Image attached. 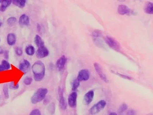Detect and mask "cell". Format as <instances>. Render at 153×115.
Wrapping results in <instances>:
<instances>
[{
	"label": "cell",
	"mask_w": 153,
	"mask_h": 115,
	"mask_svg": "<svg viewBox=\"0 0 153 115\" xmlns=\"http://www.w3.org/2000/svg\"><path fill=\"white\" fill-rule=\"evenodd\" d=\"M32 71L35 81L40 82L43 79L45 76V65L41 61H36L32 65Z\"/></svg>",
	"instance_id": "obj_1"
},
{
	"label": "cell",
	"mask_w": 153,
	"mask_h": 115,
	"mask_svg": "<svg viewBox=\"0 0 153 115\" xmlns=\"http://www.w3.org/2000/svg\"><path fill=\"white\" fill-rule=\"evenodd\" d=\"M48 90L47 88H39L32 97L31 99L32 103L35 105L41 102L45 99Z\"/></svg>",
	"instance_id": "obj_2"
},
{
	"label": "cell",
	"mask_w": 153,
	"mask_h": 115,
	"mask_svg": "<svg viewBox=\"0 0 153 115\" xmlns=\"http://www.w3.org/2000/svg\"><path fill=\"white\" fill-rule=\"evenodd\" d=\"M106 103L104 100H101L95 104L89 110V112L91 114L94 115L102 111L105 108Z\"/></svg>",
	"instance_id": "obj_3"
},
{
	"label": "cell",
	"mask_w": 153,
	"mask_h": 115,
	"mask_svg": "<svg viewBox=\"0 0 153 115\" xmlns=\"http://www.w3.org/2000/svg\"><path fill=\"white\" fill-rule=\"evenodd\" d=\"M105 41L110 48L112 49L119 51L120 50L121 47L119 43L116 40L110 37H106L105 38Z\"/></svg>",
	"instance_id": "obj_4"
},
{
	"label": "cell",
	"mask_w": 153,
	"mask_h": 115,
	"mask_svg": "<svg viewBox=\"0 0 153 115\" xmlns=\"http://www.w3.org/2000/svg\"><path fill=\"white\" fill-rule=\"evenodd\" d=\"M90 72L87 69H82L81 70L78 74L77 79L79 81H86L89 79Z\"/></svg>",
	"instance_id": "obj_5"
},
{
	"label": "cell",
	"mask_w": 153,
	"mask_h": 115,
	"mask_svg": "<svg viewBox=\"0 0 153 115\" xmlns=\"http://www.w3.org/2000/svg\"><path fill=\"white\" fill-rule=\"evenodd\" d=\"M94 67L95 68V71H96L97 73H98L101 79L104 82H108V79L107 78L106 76H105V74L103 72L101 65L98 63H95L94 64Z\"/></svg>",
	"instance_id": "obj_6"
},
{
	"label": "cell",
	"mask_w": 153,
	"mask_h": 115,
	"mask_svg": "<svg viewBox=\"0 0 153 115\" xmlns=\"http://www.w3.org/2000/svg\"><path fill=\"white\" fill-rule=\"evenodd\" d=\"M118 13L119 14L123 16V15H130L133 13V11L128 7L125 4L119 5L117 8Z\"/></svg>",
	"instance_id": "obj_7"
},
{
	"label": "cell",
	"mask_w": 153,
	"mask_h": 115,
	"mask_svg": "<svg viewBox=\"0 0 153 115\" xmlns=\"http://www.w3.org/2000/svg\"><path fill=\"white\" fill-rule=\"evenodd\" d=\"M49 52L48 49L44 46L38 48L36 53V56L37 58L43 59L47 57L49 55Z\"/></svg>",
	"instance_id": "obj_8"
},
{
	"label": "cell",
	"mask_w": 153,
	"mask_h": 115,
	"mask_svg": "<svg viewBox=\"0 0 153 115\" xmlns=\"http://www.w3.org/2000/svg\"><path fill=\"white\" fill-rule=\"evenodd\" d=\"M67 61V59L65 56L62 55L58 59L56 63V67L58 71H61L63 70Z\"/></svg>",
	"instance_id": "obj_9"
},
{
	"label": "cell",
	"mask_w": 153,
	"mask_h": 115,
	"mask_svg": "<svg viewBox=\"0 0 153 115\" xmlns=\"http://www.w3.org/2000/svg\"><path fill=\"white\" fill-rule=\"evenodd\" d=\"M30 67H31V64L30 62L25 59L21 61L19 65V69L24 73H26L28 71Z\"/></svg>",
	"instance_id": "obj_10"
},
{
	"label": "cell",
	"mask_w": 153,
	"mask_h": 115,
	"mask_svg": "<svg viewBox=\"0 0 153 115\" xmlns=\"http://www.w3.org/2000/svg\"><path fill=\"white\" fill-rule=\"evenodd\" d=\"M18 23L19 26L21 27H24L28 26L30 23V19L28 16L26 14L21 15L19 19Z\"/></svg>",
	"instance_id": "obj_11"
},
{
	"label": "cell",
	"mask_w": 153,
	"mask_h": 115,
	"mask_svg": "<svg viewBox=\"0 0 153 115\" xmlns=\"http://www.w3.org/2000/svg\"><path fill=\"white\" fill-rule=\"evenodd\" d=\"M94 93L93 91H89L85 94L83 98V103L86 105L91 104L93 99Z\"/></svg>",
	"instance_id": "obj_12"
},
{
	"label": "cell",
	"mask_w": 153,
	"mask_h": 115,
	"mask_svg": "<svg viewBox=\"0 0 153 115\" xmlns=\"http://www.w3.org/2000/svg\"><path fill=\"white\" fill-rule=\"evenodd\" d=\"M77 94L76 92H73L70 94L68 98V105L71 108H74L76 105Z\"/></svg>",
	"instance_id": "obj_13"
},
{
	"label": "cell",
	"mask_w": 153,
	"mask_h": 115,
	"mask_svg": "<svg viewBox=\"0 0 153 115\" xmlns=\"http://www.w3.org/2000/svg\"><path fill=\"white\" fill-rule=\"evenodd\" d=\"M59 94H60V106L61 110H65L67 108V103L65 98H64L62 92L60 89H59Z\"/></svg>",
	"instance_id": "obj_14"
},
{
	"label": "cell",
	"mask_w": 153,
	"mask_h": 115,
	"mask_svg": "<svg viewBox=\"0 0 153 115\" xmlns=\"http://www.w3.org/2000/svg\"><path fill=\"white\" fill-rule=\"evenodd\" d=\"M16 40H17L16 36L14 33H9L7 35V42L9 45L11 46H14L16 44Z\"/></svg>",
	"instance_id": "obj_15"
},
{
	"label": "cell",
	"mask_w": 153,
	"mask_h": 115,
	"mask_svg": "<svg viewBox=\"0 0 153 115\" xmlns=\"http://www.w3.org/2000/svg\"><path fill=\"white\" fill-rule=\"evenodd\" d=\"M144 11L145 13L148 14H153V4L150 1H147L145 3L144 6Z\"/></svg>",
	"instance_id": "obj_16"
},
{
	"label": "cell",
	"mask_w": 153,
	"mask_h": 115,
	"mask_svg": "<svg viewBox=\"0 0 153 115\" xmlns=\"http://www.w3.org/2000/svg\"><path fill=\"white\" fill-rule=\"evenodd\" d=\"M11 68V64L6 60H3L0 64V71H7Z\"/></svg>",
	"instance_id": "obj_17"
},
{
	"label": "cell",
	"mask_w": 153,
	"mask_h": 115,
	"mask_svg": "<svg viewBox=\"0 0 153 115\" xmlns=\"http://www.w3.org/2000/svg\"><path fill=\"white\" fill-rule=\"evenodd\" d=\"M35 43L38 48L45 46V43L42 39L38 35H36L34 38Z\"/></svg>",
	"instance_id": "obj_18"
},
{
	"label": "cell",
	"mask_w": 153,
	"mask_h": 115,
	"mask_svg": "<svg viewBox=\"0 0 153 115\" xmlns=\"http://www.w3.org/2000/svg\"><path fill=\"white\" fill-rule=\"evenodd\" d=\"M12 1H1V5L0 7V11L1 12H4L7 7H8L11 4Z\"/></svg>",
	"instance_id": "obj_19"
},
{
	"label": "cell",
	"mask_w": 153,
	"mask_h": 115,
	"mask_svg": "<svg viewBox=\"0 0 153 115\" xmlns=\"http://www.w3.org/2000/svg\"><path fill=\"white\" fill-rule=\"evenodd\" d=\"M35 48L33 46L29 45L27 46V47H26V49H25V52H26V54H27V55L29 56H33L35 53Z\"/></svg>",
	"instance_id": "obj_20"
},
{
	"label": "cell",
	"mask_w": 153,
	"mask_h": 115,
	"mask_svg": "<svg viewBox=\"0 0 153 115\" xmlns=\"http://www.w3.org/2000/svg\"><path fill=\"white\" fill-rule=\"evenodd\" d=\"M26 1H21V0H14L12 1L13 4L20 8H23L26 5Z\"/></svg>",
	"instance_id": "obj_21"
},
{
	"label": "cell",
	"mask_w": 153,
	"mask_h": 115,
	"mask_svg": "<svg viewBox=\"0 0 153 115\" xmlns=\"http://www.w3.org/2000/svg\"><path fill=\"white\" fill-rule=\"evenodd\" d=\"M17 20L15 17H10L7 19V23L10 27H12L16 24Z\"/></svg>",
	"instance_id": "obj_22"
},
{
	"label": "cell",
	"mask_w": 153,
	"mask_h": 115,
	"mask_svg": "<svg viewBox=\"0 0 153 115\" xmlns=\"http://www.w3.org/2000/svg\"><path fill=\"white\" fill-rule=\"evenodd\" d=\"M80 82L77 79H74L72 82V89L73 90H76L79 86Z\"/></svg>",
	"instance_id": "obj_23"
},
{
	"label": "cell",
	"mask_w": 153,
	"mask_h": 115,
	"mask_svg": "<svg viewBox=\"0 0 153 115\" xmlns=\"http://www.w3.org/2000/svg\"><path fill=\"white\" fill-rule=\"evenodd\" d=\"M3 92L5 97L6 99H8L9 97V94L8 87L7 84H4L3 86Z\"/></svg>",
	"instance_id": "obj_24"
},
{
	"label": "cell",
	"mask_w": 153,
	"mask_h": 115,
	"mask_svg": "<svg viewBox=\"0 0 153 115\" xmlns=\"http://www.w3.org/2000/svg\"><path fill=\"white\" fill-rule=\"evenodd\" d=\"M48 111L51 114H53L55 111V105L54 103H51L48 107Z\"/></svg>",
	"instance_id": "obj_25"
},
{
	"label": "cell",
	"mask_w": 153,
	"mask_h": 115,
	"mask_svg": "<svg viewBox=\"0 0 153 115\" xmlns=\"http://www.w3.org/2000/svg\"><path fill=\"white\" fill-rule=\"evenodd\" d=\"M33 79L30 77H27L24 80V83L26 85H30L32 84Z\"/></svg>",
	"instance_id": "obj_26"
},
{
	"label": "cell",
	"mask_w": 153,
	"mask_h": 115,
	"mask_svg": "<svg viewBox=\"0 0 153 115\" xmlns=\"http://www.w3.org/2000/svg\"><path fill=\"white\" fill-rule=\"evenodd\" d=\"M14 50H15L16 54L18 56H21L23 55V50H22V48H20V47H16L14 48Z\"/></svg>",
	"instance_id": "obj_27"
},
{
	"label": "cell",
	"mask_w": 153,
	"mask_h": 115,
	"mask_svg": "<svg viewBox=\"0 0 153 115\" xmlns=\"http://www.w3.org/2000/svg\"><path fill=\"white\" fill-rule=\"evenodd\" d=\"M19 87V85L18 84H17L16 85L14 82H11L9 84V88L11 89L17 90L18 89Z\"/></svg>",
	"instance_id": "obj_28"
},
{
	"label": "cell",
	"mask_w": 153,
	"mask_h": 115,
	"mask_svg": "<svg viewBox=\"0 0 153 115\" xmlns=\"http://www.w3.org/2000/svg\"><path fill=\"white\" fill-rule=\"evenodd\" d=\"M127 108V105H125V104H123V105H122L121 106L120 108H119V112L122 113L124 112V111H125Z\"/></svg>",
	"instance_id": "obj_29"
},
{
	"label": "cell",
	"mask_w": 153,
	"mask_h": 115,
	"mask_svg": "<svg viewBox=\"0 0 153 115\" xmlns=\"http://www.w3.org/2000/svg\"><path fill=\"white\" fill-rule=\"evenodd\" d=\"M29 115H41V113L39 110L35 109L31 112Z\"/></svg>",
	"instance_id": "obj_30"
},
{
	"label": "cell",
	"mask_w": 153,
	"mask_h": 115,
	"mask_svg": "<svg viewBox=\"0 0 153 115\" xmlns=\"http://www.w3.org/2000/svg\"><path fill=\"white\" fill-rule=\"evenodd\" d=\"M101 35V32L99 30H95L93 32V36L94 37H100Z\"/></svg>",
	"instance_id": "obj_31"
},
{
	"label": "cell",
	"mask_w": 153,
	"mask_h": 115,
	"mask_svg": "<svg viewBox=\"0 0 153 115\" xmlns=\"http://www.w3.org/2000/svg\"><path fill=\"white\" fill-rule=\"evenodd\" d=\"M4 57L6 59H8L9 57V51L8 50H5L4 51Z\"/></svg>",
	"instance_id": "obj_32"
},
{
	"label": "cell",
	"mask_w": 153,
	"mask_h": 115,
	"mask_svg": "<svg viewBox=\"0 0 153 115\" xmlns=\"http://www.w3.org/2000/svg\"><path fill=\"white\" fill-rule=\"evenodd\" d=\"M117 74H118V76H120L122 77H123V78H125V79H127L131 80V78H130L129 77L127 76H124V75H122L121 74H119V73H117Z\"/></svg>",
	"instance_id": "obj_33"
},
{
	"label": "cell",
	"mask_w": 153,
	"mask_h": 115,
	"mask_svg": "<svg viewBox=\"0 0 153 115\" xmlns=\"http://www.w3.org/2000/svg\"><path fill=\"white\" fill-rule=\"evenodd\" d=\"M135 115V111L133 110H130L128 111V115Z\"/></svg>",
	"instance_id": "obj_34"
},
{
	"label": "cell",
	"mask_w": 153,
	"mask_h": 115,
	"mask_svg": "<svg viewBox=\"0 0 153 115\" xmlns=\"http://www.w3.org/2000/svg\"><path fill=\"white\" fill-rule=\"evenodd\" d=\"M4 49L3 48V47L0 46V55L3 54L4 53Z\"/></svg>",
	"instance_id": "obj_35"
},
{
	"label": "cell",
	"mask_w": 153,
	"mask_h": 115,
	"mask_svg": "<svg viewBox=\"0 0 153 115\" xmlns=\"http://www.w3.org/2000/svg\"><path fill=\"white\" fill-rule=\"evenodd\" d=\"M109 115H117V114H116V113H115L112 112L111 113V114H110Z\"/></svg>",
	"instance_id": "obj_36"
},
{
	"label": "cell",
	"mask_w": 153,
	"mask_h": 115,
	"mask_svg": "<svg viewBox=\"0 0 153 115\" xmlns=\"http://www.w3.org/2000/svg\"><path fill=\"white\" fill-rule=\"evenodd\" d=\"M2 24H3V23H2V22L1 21V19H0V27H1Z\"/></svg>",
	"instance_id": "obj_37"
},
{
	"label": "cell",
	"mask_w": 153,
	"mask_h": 115,
	"mask_svg": "<svg viewBox=\"0 0 153 115\" xmlns=\"http://www.w3.org/2000/svg\"><path fill=\"white\" fill-rule=\"evenodd\" d=\"M152 115V113H151V114H149V115Z\"/></svg>",
	"instance_id": "obj_38"
},
{
	"label": "cell",
	"mask_w": 153,
	"mask_h": 115,
	"mask_svg": "<svg viewBox=\"0 0 153 115\" xmlns=\"http://www.w3.org/2000/svg\"><path fill=\"white\" fill-rule=\"evenodd\" d=\"M1 0H0V3H1Z\"/></svg>",
	"instance_id": "obj_39"
},
{
	"label": "cell",
	"mask_w": 153,
	"mask_h": 115,
	"mask_svg": "<svg viewBox=\"0 0 153 115\" xmlns=\"http://www.w3.org/2000/svg\"><path fill=\"white\" fill-rule=\"evenodd\" d=\"M0 99H1V96H0Z\"/></svg>",
	"instance_id": "obj_40"
},
{
	"label": "cell",
	"mask_w": 153,
	"mask_h": 115,
	"mask_svg": "<svg viewBox=\"0 0 153 115\" xmlns=\"http://www.w3.org/2000/svg\"><path fill=\"white\" fill-rule=\"evenodd\" d=\"M0 42H1V39H0Z\"/></svg>",
	"instance_id": "obj_41"
}]
</instances>
